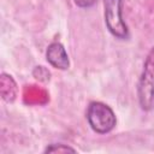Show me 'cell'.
Returning <instances> with one entry per match:
<instances>
[{
	"label": "cell",
	"mask_w": 154,
	"mask_h": 154,
	"mask_svg": "<svg viewBox=\"0 0 154 154\" xmlns=\"http://www.w3.org/2000/svg\"><path fill=\"white\" fill-rule=\"evenodd\" d=\"M97 0H73V2L81 8H89L95 5Z\"/></svg>",
	"instance_id": "cell-7"
},
{
	"label": "cell",
	"mask_w": 154,
	"mask_h": 154,
	"mask_svg": "<svg viewBox=\"0 0 154 154\" xmlns=\"http://www.w3.org/2000/svg\"><path fill=\"white\" fill-rule=\"evenodd\" d=\"M137 99L143 111L154 108V47L148 52L137 84Z\"/></svg>",
	"instance_id": "cell-2"
},
{
	"label": "cell",
	"mask_w": 154,
	"mask_h": 154,
	"mask_svg": "<svg viewBox=\"0 0 154 154\" xmlns=\"http://www.w3.org/2000/svg\"><path fill=\"white\" fill-rule=\"evenodd\" d=\"M87 120L91 130L99 135L111 132L117 125V117L113 109L101 101H91L88 105Z\"/></svg>",
	"instance_id": "cell-1"
},
{
	"label": "cell",
	"mask_w": 154,
	"mask_h": 154,
	"mask_svg": "<svg viewBox=\"0 0 154 154\" xmlns=\"http://www.w3.org/2000/svg\"><path fill=\"white\" fill-rule=\"evenodd\" d=\"M46 59L51 66L58 70H67L70 66V60L65 47L63 43L57 41L48 45L46 49Z\"/></svg>",
	"instance_id": "cell-4"
},
{
	"label": "cell",
	"mask_w": 154,
	"mask_h": 154,
	"mask_svg": "<svg viewBox=\"0 0 154 154\" xmlns=\"http://www.w3.org/2000/svg\"><path fill=\"white\" fill-rule=\"evenodd\" d=\"M103 17L107 30L116 38H129V28L123 19V0H103Z\"/></svg>",
	"instance_id": "cell-3"
},
{
	"label": "cell",
	"mask_w": 154,
	"mask_h": 154,
	"mask_svg": "<svg viewBox=\"0 0 154 154\" xmlns=\"http://www.w3.org/2000/svg\"><path fill=\"white\" fill-rule=\"evenodd\" d=\"M45 153H76V149L67 146V144H63V143H52L49 146L46 147V149L43 150Z\"/></svg>",
	"instance_id": "cell-5"
},
{
	"label": "cell",
	"mask_w": 154,
	"mask_h": 154,
	"mask_svg": "<svg viewBox=\"0 0 154 154\" xmlns=\"http://www.w3.org/2000/svg\"><path fill=\"white\" fill-rule=\"evenodd\" d=\"M32 75H34V77H35L36 79L43 81V82L48 81V79H49V76H51L49 71H48L46 67H43V66H36V67L34 69V71H32Z\"/></svg>",
	"instance_id": "cell-6"
}]
</instances>
